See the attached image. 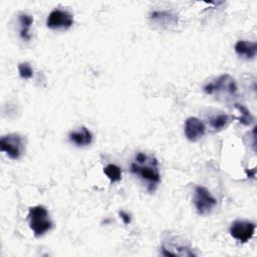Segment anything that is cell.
<instances>
[{
  "label": "cell",
  "mask_w": 257,
  "mask_h": 257,
  "mask_svg": "<svg viewBox=\"0 0 257 257\" xmlns=\"http://www.w3.org/2000/svg\"><path fill=\"white\" fill-rule=\"evenodd\" d=\"M162 255L164 256H186V257H194L197 254L189 247L188 245L177 244L175 240H170L164 242L162 246Z\"/></svg>",
  "instance_id": "30bf717a"
},
{
  "label": "cell",
  "mask_w": 257,
  "mask_h": 257,
  "mask_svg": "<svg viewBox=\"0 0 257 257\" xmlns=\"http://www.w3.org/2000/svg\"><path fill=\"white\" fill-rule=\"evenodd\" d=\"M193 202L196 211L200 215H207L211 213L214 207L217 205V200L210 191L203 186H196L194 191Z\"/></svg>",
  "instance_id": "5b68a950"
},
{
  "label": "cell",
  "mask_w": 257,
  "mask_h": 257,
  "mask_svg": "<svg viewBox=\"0 0 257 257\" xmlns=\"http://www.w3.org/2000/svg\"><path fill=\"white\" fill-rule=\"evenodd\" d=\"M119 216H120L122 222H123L125 225H128V224L131 223V216H130L128 213H126V212H124V211H120V212H119Z\"/></svg>",
  "instance_id": "ac0fdd59"
},
{
  "label": "cell",
  "mask_w": 257,
  "mask_h": 257,
  "mask_svg": "<svg viewBox=\"0 0 257 257\" xmlns=\"http://www.w3.org/2000/svg\"><path fill=\"white\" fill-rule=\"evenodd\" d=\"M230 121H231V116L226 113H218L209 118L210 126L216 132L226 128L230 123Z\"/></svg>",
  "instance_id": "4fadbf2b"
},
{
  "label": "cell",
  "mask_w": 257,
  "mask_h": 257,
  "mask_svg": "<svg viewBox=\"0 0 257 257\" xmlns=\"http://www.w3.org/2000/svg\"><path fill=\"white\" fill-rule=\"evenodd\" d=\"M0 151L12 160H19L25 152V142L22 136L12 133L1 137Z\"/></svg>",
  "instance_id": "277c9868"
},
{
  "label": "cell",
  "mask_w": 257,
  "mask_h": 257,
  "mask_svg": "<svg viewBox=\"0 0 257 257\" xmlns=\"http://www.w3.org/2000/svg\"><path fill=\"white\" fill-rule=\"evenodd\" d=\"M19 75L23 79H29L33 76V68L29 62H20L18 64Z\"/></svg>",
  "instance_id": "2e32d148"
},
{
  "label": "cell",
  "mask_w": 257,
  "mask_h": 257,
  "mask_svg": "<svg viewBox=\"0 0 257 257\" xmlns=\"http://www.w3.org/2000/svg\"><path fill=\"white\" fill-rule=\"evenodd\" d=\"M18 21L20 23V36L24 40H29L30 39V34H29V29L33 23V17L29 14L26 13H21L19 14Z\"/></svg>",
  "instance_id": "5bb4252c"
},
{
  "label": "cell",
  "mask_w": 257,
  "mask_h": 257,
  "mask_svg": "<svg viewBox=\"0 0 257 257\" xmlns=\"http://www.w3.org/2000/svg\"><path fill=\"white\" fill-rule=\"evenodd\" d=\"M256 225L247 220H236L231 224L230 235L240 243H246L254 236Z\"/></svg>",
  "instance_id": "52a82bcc"
},
{
  "label": "cell",
  "mask_w": 257,
  "mask_h": 257,
  "mask_svg": "<svg viewBox=\"0 0 257 257\" xmlns=\"http://www.w3.org/2000/svg\"><path fill=\"white\" fill-rule=\"evenodd\" d=\"M151 23L159 29L170 30L178 25V15L168 10H155L150 14Z\"/></svg>",
  "instance_id": "ba28073f"
},
{
  "label": "cell",
  "mask_w": 257,
  "mask_h": 257,
  "mask_svg": "<svg viewBox=\"0 0 257 257\" xmlns=\"http://www.w3.org/2000/svg\"><path fill=\"white\" fill-rule=\"evenodd\" d=\"M73 24V16L70 12L63 9H53L46 20L48 28L53 30H66Z\"/></svg>",
  "instance_id": "8992f818"
},
{
  "label": "cell",
  "mask_w": 257,
  "mask_h": 257,
  "mask_svg": "<svg viewBox=\"0 0 257 257\" xmlns=\"http://www.w3.org/2000/svg\"><path fill=\"white\" fill-rule=\"evenodd\" d=\"M131 172L147 184L150 192H154L161 183L159 163L153 155L143 152L137 153L131 164Z\"/></svg>",
  "instance_id": "6da1fadb"
},
{
  "label": "cell",
  "mask_w": 257,
  "mask_h": 257,
  "mask_svg": "<svg viewBox=\"0 0 257 257\" xmlns=\"http://www.w3.org/2000/svg\"><path fill=\"white\" fill-rule=\"evenodd\" d=\"M29 227L35 237H41L52 228V222L49 218L47 209L42 205L30 207L28 210Z\"/></svg>",
  "instance_id": "7a4b0ae2"
},
{
  "label": "cell",
  "mask_w": 257,
  "mask_h": 257,
  "mask_svg": "<svg viewBox=\"0 0 257 257\" xmlns=\"http://www.w3.org/2000/svg\"><path fill=\"white\" fill-rule=\"evenodd\" d=\"M203 89L207 94L233 96L237 92V84L230 74L225 73L218 76L214 81L206 84Z\"/></svg>",
  "instance_id": "3957f363"
},
{
  "label": "cell",
  "mask_w": 257,
  "mask_h": 257,
  "mask_svg": "<svg viewBox=\"0 0 257 257\" xmlns=\"http://www.w3.org/2000/svg\"><path fill=\"white\" fill-rule=\"evenodd\" d=\"M235 106H236V108L239 109V111H240L241 114H242V116L239 118V120L241 121V123H243V124H245V125H250L254 118H253L252 114L250 113V111L248 110V108H246L245 106H243V105H241V104H238V103H236Z\"/></svg>",
  "instance_id": "e0dca14e"
},
{
  "label": "cell",
  "mask_w": 257,
  "mask_h": 257,
  "mask_svg": "<svg viewBox=\"0 0 257 257\" xmlns=\"http://www.w3.org/2000/svg\"><path fill=\"white\" fill-rule=\"evenodd\" d=\"M235 52L242 58L253 59L257 53V43L255 41L239 40L234 46Z\"/></svg>",
  "instance_id": "8fae6325"
},
{
  "label": "cell",
  "mask_w": 257,
  "mask_h": 257,
  "mask_svg": "<svg viewBox=\"0 0 257 257\" xmlns=\"http://www.w3.org/2000/svg\"><path fill=\"white\" fill-rule=\"evenodd\" d=\"M69 140L77 147H86L92 142V134L85 126H80L69 134Z\"/></svg>",
  "instance_id": "7c38bea8"
},
{
  "label": "cell",
  "mask_w": 257,
  "mask_h": 257,
  "mask_svg": "<svg viewBox=\"0 0 257 257\" xmlns=\"http://www.w3.org/2000/svg\"><path fill=\"white\" fill-rule=\"evenodd\" d=\"M103 173L111 183H115L121 180V170L118 166L114 164H109L105 166L103 169Z\"/></svg>",
  "instance_id": "9a60e30c"
},
{
  "label": "cell",
  "mask_w": 257,
  "mask_h": 257,
  "mask_svg": "<svg viewBox=\"0 0 257 257\" xmlns=\"http://www.w3.org/2000/svg\"><path fill=\"white\" fill-rule=\"evenodd\" d=\"M206 132L204 122L196 116H190L185 120L184 134L190 142H198L201 140Z\"/></svg>",
  "instance_id": "9c48e42d"
}]
</instances>
